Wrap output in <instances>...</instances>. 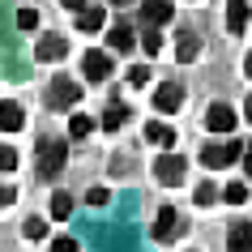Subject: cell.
Here are the masks:
<instances>
[{"label":"cell","mask_w":252,"mask_h":252,"mask_svg":"<svg viewBox=\"0 0 252 252\" xmlns=\"http://www.w3.org/2000/svg\"><path fill=\"white\" fill-rule=\"evenodd\" d=\"M180 103H184V86H180V81H162L158 90H154V107H158L162 116L180 111Z\"/></svg>","instance_id":"277c9868"},{"label":"cell","mask_w":252,"mask_h":252,"mask_svg":"<svg viewBox=\"0 0 252 252\" xmlns=\"http://www.w3.org/2000/svg\"><path fill=\"white\" fill-rule=\"evenodd\" d=\"M222 197L231 201V205H248V197H252V192H248V184H244V180H235V184H226V192H222Z\"/></svg>","instance_id":"ac0fdd59"},{"label":"cell","mask_w":252,"mask_h":252,"mask_svg":"<svg viewBox=\"0 0 252 252\" xmlns=\"http://www.w3.org/2000/svg\"><path fill=\"white\" fill-rule=\"evenodd\" d=\"M226 248H231V252H252V222L231 226V239H226Z\"/></svg>","instance_id":"4fadbf2b"},{"label":"cell","mask_w":252,"mask_h":252,"mask_svg":"<svg viewBox=\"0 0 252 252\" xmlns=\"http://www.w3.org/2000/svg\"><path fill=\"white\" fill-rule=\"evenodd\" d=\"M244 175H252V146H248V154H244Z\"/></svg>","instance_id":"1f68e13d"},{"label":"cell","mask_w":252,"mask_h":252,"mask_svg":"<svg viewBox=\"0 0 252 252\" xmlns=\"http://www.w3.org/2000/svg\"><path fill=\"white\" fill-rule=\"evenodd\" d=\"M22 124H26V111H22V107L17 103H0V128H4V133H17Z\"/></svg>","instance_id":"8fae6325"},{"label":"cell","mask_w":252,"mask_h":252,"mask_svg":"<svg viewBox=\"0 0 252 252\" xmlns=\"http://www.w3.org/2000/svg\"><path fill=\"white\" fill-rule=\"evenodd\" d=\"M171 231H180V218H175V210L167 205V210H158V218H154V239H171Z\"/></svg>","instance_id":"7c38bea8"},{"label":"cell","mask_w":252,"mask_h":252,"mask_svg":"<svg viewBox=\"0 0 252 252\" xmlns=\"http://www.w3.org/2000/svg\"><path fill=\"white\" fill-rule=\"evenodd\" d=\"M103 9H81V13H77V26L81 30H86V34H94V30H98V26H103Z\"/></svg>","instance_id":"2e32d148"},{"label":"cell","mask_w":252,"mask_h":252,"mask_svg":"<svg viewBox=\"0 0 252 252\" xmlns=\"http://www.w3.org/2000/svg\"><path fill=\"white\" fill-rule=\"evenodd\" d=\"M141 43H146V52H150V56L162 52V34H158V30H146V39H141Z\"/></svg>","instance_id":"4316f807"},{"label":"cell","mask_w":252,"mask_h":252,"mask_svg":"<svg viewBox=\"0 0 252 252\" xmlns=\"http://www.w3.org/2000/svg\"><path fill=\"white\" fill-rule=\"evenodd\" d=\"M244 116H248V120H252V98H248V103H244Z\"/></svg>","instance_id":"836d02e7"},{"label":"cell","mask_w":252,"mask_h":252,"mask_svg":"<svg viewBox=\"0 0 252 252\" xmlns=\"http://www.w3.org/2000/svg\"><path fill=\"white\" fill-rule=\"evenodd\" d=\"M124 120H128V111H124V107H111V111L103 116V128H120Z\"/></svg>","instance_id":"7402d4cb"},{"label":"cell","mask_w":252,"mask_h":252,"mask_svg":"<svg viewBox=\"0 0 252 252\" xmlns=\"http://www.w3.org/2000/svg\"><path fill=\"white\" fill-rule=\"evenodd\" d=\"M13 201H17V192H13V188H9V184H4V188H0V210H9Z\"/></svg>","instance_id":"f1b7e54d"},{"label":"cell","mask_w":252,"mask_h":252,"mask_svg":"<svg viewBox=\"0 0 252 252\" xmlns=\"http://www.w3.org/2000/svg\"><path fill=\"white\" fill-rule=\"evenodd\" d=\"M68 214H73V197H68V192H56V197H52V218L64 222Z\"/></svg>","instance_id":"d6986e66"},{"label":"cell","mask_w":252,"mask_h":252,"mask_svg":"<svg viewBox=\"0 0 252 252\" xmlns=\"http://www.w3.org/2000/svg\"><path fill=\"white\" fill-rule=\"evenodd\" d=\"M68 162V141H39V175H60Z\"/></svg>","instance_id":"6da1fadb"},{"label":"cell","mask_w":252,"mask_h":252,"mask_svg":"<svg viewBox=\"0 0 252 252\" xmlns=\"http://www.w3.org/2000/svg\"><path fill=\"white\" fill-rule=\"evenodd\" d=\"M34 56H39V60H64V56H68L64 34H43L39 47H34Z\"/></svg>","instance_id":"ba28073f"},{"label":"cell","mask_w":252,"mask_h":252,"mask_svg":"<svg viewBox=\"0 0 252 252\" xmlns=\"http://www.w3.org/2000/svg\"><path fill=\"white\" fill-rule=\"evenodd\" d=\"M244 26H248V4L244 0H231L226 4V30L231 34H244Z\"/></svg>","instance_id":"30bf717a"},{"label":"cell","mask_w":252,"mask_h":252,"mask_svg":"<svg viewBox=\"0 0 252 252\" xmlns=\"http://www.w3.org/2000/svg\"><path fill=\"white\" fill-rule=\"evenodd\" d=\"M171 13H175V9L167 4V0H146V4H141V22H146L150 30H154V26H162V22H167Z\"/></svg>","instance_id":"9c48e42d"},{"label":"cell","mask_w":252,"mask_h":252,"mask_svg":"<svg viewBox=\"0 0 252 252\" xmlns=\"http://www.w3.org/2000/svg\"><path fill=\"white\" fill-rule=\"evenodd\" d=\"M81 68H86V77H90V81H107V73H116L107 52H86V56H81Z\"/></svg>","instance_id":"52a82bcc"},{"label":"cell","mask_w":252,"mask_h":252,"mask_svg":"<svg viewBox=\"0 0 252 252\" xmlns=\"http://www.w3.org/2000/svg\"><path fill=\"white\" fill-rule=\"evenodd\" d=\"M188 171V162L180 158V154H162L158 162H154V175H158V184H180Z\"/></svg>","instance_id":"5b68a950"},{"label":"cell","mask_w":252,"mask_h":252,"mask_svg":"<svg viewBox=\"0 0 252 252\" xmlns=\"http://www.w3.org/2000/svg\"><path fill=\"white\" fill-rule=\"evenodd\" d=\"M107 4H133V0H107Z\"/></svg>","instance_id":"e575fe53"},{"label":"cell","mask_w":252,"mask_h":252,"mask_svg":"<svg viewBox=\"0 0 252 252\" xmlns=\"http://www.w3.org/2000/svg\"><path fill=\"white\" fill-rule=\"evenodd\" d=\"M22 231H26L30 239H43V235H47V222H43V218H30V222L22 226Z\"/></svg>","instance_id":"d4e9b609"},{"label":"cell","mask_w":252,"mask_h":252,"mask_svg":"<svg viewBox=\"0 0 252 252\" xmlns=\"http://www.w3.org/2000/svg\"><path fill=\"white\" fill-rule=\"evenodd\" d=\"M197 52H201V39L184 30V34H180V43H175V56H180V60L188 64V60H197Z\"/></svg>","instance_id":"9a60e30c"},{"label":"cell","mask_w":252,"mask_h":252,"mask_svg":"<svg viewBox=\"0 0 252 252\" xmlns=\"http://www.w3.org/2000/svg\"><path fill=\"white\" fill-rule=\"evenodd\" d=\"M52 252H77V239H73V235H60V239H52Z\"/></svg>","instance_id":"83f0119b"},{"label":"cell","mask_w":252,"mask_h":252,"mask_svg":"<svg viewBox=\"0 0 252 252\" xmlns=\"http://www.w3.org/2000/svg\"><path fill=\"white\" fill-rule=\"evenodd\" d=\"M81 4H86V0H64V9H68V13H81Z\"/></svg>","instance_id":"4dcf8cb0"},{"label":"cell","mask_w":252,"mask_h":252,"mask_svg":"<svg viewBox=\"0 0 252 252\" xmlns=\"http://www.w3.org/2000/svg\"><path fill=\"white\" fill-rule=\"evenodd\" d=\"M239 154H244V146H239V141H214V146L201 150V162H205L210 171H218V167H231Z\"/></svg>","instance_id":"3957f363"},{"label":"cell","mask_w":252,"mask_h":252,"mask_svg":"<svg viewBox=\"0 0 252 252\" xmlns=\"http://www.w3.org/2000/svg\"><path fill=\"white\" fill-rule=\"evenodd\" d=\"M244 73H248V77H252V52L244 56Z\"/></svg>","instance_id":"d6a6232c"},{"label":"cell","mask_w":252,"mask_h":252,"mask_svg":"<svg viewBox=\"0 0 252 252\" xmlns=\"http://www.w3.org/2000/svg\"><path fill=\"white\" fill-rule=\"evenodd\" d=\"M192 197H197V205H214V197H218V188H214V184H201L197 192H192Z\"/></svg>","instance_id":"cb8c5ba5"},{"label":"cell","mask_w":252,"mask_h":252,"mask_svg":"<svg viewBox=\"0 0 252 252\" xmlns=\"http://www.w3.org/2000/svg\"><path fill=\"white\" fill-rule=\"evenodd\" d=\"M235 124H239V116L226 103H214L210 111H205V128H210V133H231Z\"/></svg>","instance_id":"8992f818"},{"label":"cell","mask_w":252,"mask_h":252,"mask_svg":"<svg viewBox=\"0 0 252 252\" xmlns=\"http://www.w3.org/2000/svg\"><path fill=\"white\" fill-rule=\"evenodd\" d=\"M90 128H94L90 116H73V120H68V133H73V137H90Z\"/></svg>","instance_id":"ffe728a7"},{"label":"cell","mask_w":252,"mask_h":252,"mask_svg":"<svg viewBox=\"0 0 252 252\" xmlns=\"http://www.w3.org/2000/svg\"><path fill=\"white\" fill-rule=\"evenodd\" d=\"M86 201H90V205H103V201H107V188H90V192H86Z\"/></svg>","instance_id":"f546056e"},{"label":"cell","mask_w":252,"mask_h":252,"mask_svg":"<svg viewBox=\"0 0 252 252\" xmlns=\"http://www.w3.org/2000/svg\"><path fill=\"white\" fill-rule=\"evenodd\" d=\"M107 43H111V52H128V47H133V30H128V26H116L111 34H107Z\"/></svg>","instance_id":"e0dca14e"},{"label":"cell","mask_w":252,"mask_h":252,"mask_svg":"<svg viewBox=\"0 0 252 252\" xmlns=\"http://www.w3.org/2000/svg\"><path fill=\"white\" fill-rule=\"evenodd\" d=\"M146 137L150 141H154V146H175V128H167V124H158V120H154V124H146Z\"/></svg>","instance_id":"5bb4252c"},{"label":"cell","mask_w":252,"mask_h":252,"mask_svg":"<svg viewBox=\"0 0 252 252\" xmlns=\"http://www.w3.org/2000/svg\"><path fill=\"white\" fill-rule=\"evenodd\" d=\"M81 103V86L73 77H56L52 90H47V107H56V111H68V107Z\"/></svg>","instance_id":"7a4b0ae2"},{"label":"cell","mask_w":252,"mask_h":252,"mask_svg":"<svg viewBox=\"0 0 252 252\" xmlns=\"http://www.w3.org/2000/svg\"><path fill=\"white\" fill-rule=\"evenodd\" d=\"M13 167H17V150L0 141V171H13Z\"/></svg>","instance_id":"44dd1931"},{"label":"cell","mask_w":252,"mask_h":252,"mask_svg":"<svg viewBox=\"0 0 252 252\" xmlns=\"http://www.w3.org/2000/svg\"><path fill=\"white\" fill-rule=\"evenodd\" d=\"M17 26H22V30H34V26H39V13H34V9H22V13H17Z\"/></svg>","instance_id":"484cf974"},{"label":"cell","mask_w":252,"mask_h":252,"mask_svg":"<svg viewBox=\"0 0 252 252\" xmlns=\"http://www.w3.org/2000/svg\"><path fill=\"white\" fill-rule=\"evenodd\" d=\"M146 81H150V68H146V64H133V68H128V86H137V90H141Z\"/></svg>","instance_id":"603a6c76"}]
</instances>
